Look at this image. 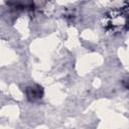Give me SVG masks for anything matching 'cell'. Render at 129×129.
<instances>
[{
	"label": "cell",
	"mask_w": 129,
	"mask_h": 129,
	"mask_svg": "<svg viewBox=\"0 0 129 129\" xmlns=\"http://www.w3.org/2000/svg\"><path fill=\"white\" fill-rule=\"evenodd\" d=\"M102 24L111 33H121L129 30V3L107 11L102 18Z\"/></svg>",
	"instance_id": "cell-1"
},
{
	"label": "cell",
	"mask_w": 129,
	"mask_h": 129,
	"mask_svg": "<svg viewBox=\"0 0 129 129\" xmlns=\"http://www.w3.org/2000/svg\"><path fill=\"white\" fill-rule=\"evenodd\" d=\"M25 94L27 99L30 102H36L42 99L43 97V89L39 85H32L25 89Z\"/></svg>",
	"instance_id": "cell-2"
}]
</instances>
